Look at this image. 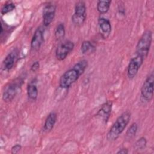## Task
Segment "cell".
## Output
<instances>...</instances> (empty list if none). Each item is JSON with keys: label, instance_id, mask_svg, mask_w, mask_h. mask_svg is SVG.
Returning a JSON list of instances; mask_svg holds the SVG:
<instances>
[{"label": "cell", "instance_id": "6da1fadb", "mask_svg": "<svg viewBox=\"0 0 154 154\" xmlns=\"http://www.w3.org/2000/svg\"><path fill=\"white\" fill-rule=\"evenodd\" d=\"M88 66L86 60H82L76 63L71 69L65 72L60 77L59 85L62 88H68L83 74Z\"/></svg>", "mask_w": 154, "mask_h": 154}, {"label": "cell", "instance_id": "7a4b0ae2", "mask_svg": "<svg viewBox=\"0 0 154 154\" xmlns=\"http://www.w3.org/2000/svg\"><path fill=\"white\" fill-rule=\"evenodd\" d=\"M131 116L129 111H125L117 117L107 133L106 138L108 141H113L119 138L128 125Z\"/></svg>", "mask_w": 154, "mask_h": 154}, {"label": "cell", "instance_id": "3957f363", "mask_svg": "<svg viewBox=\"0 0 154 154\" xmlns=\"http://www.w3.org/2000/svg\"><path fill=\"white\" fill-rule=\"evenodd\" d=\"M152 42V32L150 30L145 31L137 42L135 49L136 55L145 59L149 54Z\"/></svg>", "mask_w": 154, "mask_h": 154}, {"label": "cell", "instance_id": "277c9868", "mask_svg": "<svg viewBox=\"0 0 154 154\" xmlns=\"http://www.w3.org/2000/svg\"><path fill=\"white\" fill-rule=\"evenodd\" d=\"M23 80L20 78H17L9 82L5 87L2 93V99L4 102H8L11 101L16 96L19 88L21 87Z\"/></svg>", "mask_w": 154, "mask_h": 154}, {"label": "cell", "instance_id": "5b68a950", "mask_svg": "<svg viewBox=\"0 0 154 154\" xmlns=\"http://www.w3.org/2000/svg\"><path fill=\"white\" fill-rule=\"evenodd\" d=\"M85 3L82 1H78L75 5V12L72 16L73 24L77 26L82 25L86 19Z\"/></svg>", "mask_w": 154, "mask_h": 154}, {"label": "cell", "instance_id": "8992f818", "mask_svg": "<svg viewBox=\"0 0 154 154\" xmlns=\"http://www.w3.org/2000/svg\"><path fill=\"white\" fill-rule=\"evenodd\" d=\"M154 74L152 72L143 82L141 88V97L147 102H150L153 96Z\"/></svg>", "mask_w": 154, "mask_h": 154}, {"label": "cell", "instance_id": "52a82bcc", "mask_svg": "<svg viewBox=\"0 0 154 154\" xmlns=\"http://www.w3.org/2000/svg\"><path fill=\"white\" fill-rule=\"evenodd\" d=\"M75 45L70 40H66L60 44L55 50V57L59 61H63L66 58L68 55L73 51Z\"/></svg>", "mask_w": 154, "mask_h": 154}, {"label": "cell", "instance_id": "ba28073f", "mask_svg": "<svg viewBox=\"0 0 154 154\" xmlns=\"http://www.w3.org/2000/svg\"><path fill=\"white\" fill-rule=\"evenodd\" d=\"M144 60L143 57L137 55L130 60L127 70V75L129 79H132L135 77Z\"/></svg>", "mask_w": 154, "mask_h": 154}, {"label": "cell", "instance_id": "9c48e42d", "mask_svg": "<svg viewBox=\"0 0 154 154\" xmlns=\"http://www.w3.org/2000/svg\"><path fill=\"white\" fill-rule=\"evenodd\" d=\"M56 6L52 4L46 5L43 10V23L45 26H48L54 20L55 16Z\"/></svg>", "mask_w": 154, "mask_h": 154}, {"label": "cell", "instance_id": "30bf717a", "mask_svg": "<svg viewBox=\"0 0 154 154\" xmlns=\"http://www.w3.org/2000/svg\"><path fill=\"white\" fill-rule=\"evenodd\" d=\"M44 42V28L42 26L38 27L35 31L31 41V48L34 51L39 49Z\"/></svg>", "mask_w": 154, "mask_h": 154}, {"label": "cell", "instance_id": "8fae6325", "mask_svg": "<svg viewBox=\"0 0 154 154\" xmlns=\"http://www.w3.org/2000/svg\"><path fill=\"white\" fill-rule=\"evenodd\" d=\"M99 30L102 38L106 39L111 32V25L110 21L105 17H100L97 20Z\"/></svg>", "mask_w": 154, "mask_h": 154}, {"label": "cell", "instance_id": "7c38bea8", "mask_svg": "<svg viewBox=\"0 0 154 154\" xmlns=\"http://www.w3.org/2000/svg\"><path fill=\"white\" fill-rule=\"evenodd\" d=\"M112 106V102L111 101L108 100L106 102L102 105V106L97 112L96 117H98L99 119L102 120L105 123H106L111 115Z\"/></svg>", "mask_w": 154, "mask_h": 154}, {"label": "cell", "instance_id": "4fadbf2b", "mask_svg": "<svg viewBox=\"0 0 154 154\" xmlns=\"http://www.w3.org/2000/svg\"><path fill=\"white\" fill-rule=\"evenodd\" d=\"M17 55L18 52L16 50H13L8 54L2 62V67L4 70L9 71L13 67L17 58Z\"/></svg>", "mask_w": 154, "mask_h": 154}, {"label": "cell", "instance_id": "5bb4252c", "mask_svg": "<svg viewBox=\"0 0 154 154\" xmlns=\"http://www.w3.org/2000/svg\"><path fill=\"white\" fill-rule=\"evenodd\" d=\"M57 115L55 112H50L45 120L44 123V130L46 132L51 131L54 127V125L57 122Z\"/></svg>", "mask_w": 154, "mask_h": 154}, {"label": "cell", "instance_id": "9a60e30c", "mask_svg": "<svg viewBox=\"0 0 154 154\" xmlns=\"http://www.w3.org/2000/svg\"><path fill=\"white\" fill-rule=\"evenodd\" d=\"M38 94V91L36 84L33 82H31L29 84H28L27 86V96L28 98L30 100L34 101L37 99Z\"/></svg>", "mask_w": 154, "mask_h": 154}, {"label": "cell", "instance_id": "2e32d148", "mask_svg": "<svg viewBox=\"0 0 154 154\" xmlns=\"http://www.w3.org/2000/svg\"><path fill=\"white\" fill-rule=\"evenodd\" d=\"M96 48L93 44L88 40L84 41L81 46V51L83 54H90L95 51Z\"/></svg>", "mask_w": 154, "mask_h": 154}, {"label": "cell", "instance_id": "e0dca14e", "mask_svg": "<svg viewBox=\"0 0 154 154\" xmlns=\"http://www.w3.org/2000/svg\"><path fill=\"white\" fill-rule=\"evenodd\" d=\"M111 1H98L97 2V10L100 14H105L109 9Z\"/></svg>", "mask_w": 154, "mask_h": 154}, {"label": "cell", "instance_id": "ac0fdd59", "mask_svg": "<svg viewBox=\"0 0 154 154\" xmlns=\"http://www.w3.org/2000/svg\"><path fill=\"white\" fill-rule=\"evenodd\" d=\"M65 27L63 23H59L55 27L54 35L57 40H62L65 36Z\"/></svg>", "mask_w": 154, "mask_h": 154}, {"label": "cell", "instance_id": "d6986e66", "mask_svg": "<svg viewBox=\"0 0 154 154\" xmlns=\"http://www.w3.org/2000/svg\"><path fill=\"white\" fill-rule=\"evenodd\" d=\"M138 130V125L136 123H133L128 129L126 132V138L128 140L135 137Z\"/></svg>", "mask_w": 154, "mask_h": 154}, {"label": "cell", "instance_id": "ffe728a7", "mask_svg": "<svg viewBox=\"0 0 154 154\" xmlns=\"http://www.w3.org/2000/svg\"><path fill=\"white\" fill-rule=\"evenodd\" d=\"M15 8H16L15 4H14L13 2H8V3L4 4L3 5V7H2L1 13L2 15H4V14L14 10L15 9Z\"/></svg>", "mask_w": 154, "mask_h": 154}, {"label": "cell", "instance_id": "44dd1931", "mask_svg": "<svg viewBox=\"0 0 154 154\" xmlns=\"http://www.w3.org/2000/svg\"><path fill=\"white\" fill-rule=\"evenodd\" d=\"M147 144L146 138L144 137L140 138L135 143L134 147L136 150H143L144 149Z\"/></svg>", "mask_w": 154, "mask_h": 154}, {"label": "cell", "instance_id": "7402d4cb", "mask_svg": "<svg viewBox=\"0 0 154 154\" xmlns=\"http://www.w3.org/2000/svg\"><path fill=\"white\" fill-rule=\"evenodd\" d=\"M22 149V146L20 144H16L14 145L11 149V154H16L18 153Z\"/></svg>", "mask_w": 154, "mask_h": 154}, {"label": "cell", "instance_id": "603a6c76", "mask_svg": "<svg viewBox=\"0 0 154 154\" xmlns=\"http://www.w3.org/2000/svg\"><path fill=\"white\" fill-rule=\"evenodd\" d=\"M39 68H40V63L38 61H34L32 64L30 69H31V72H35L39 69Z\"/></svg>", "mask_w": 154, "mask_h": 154}, {"label": "cell", "instance_id": "cb8c5ba5", "mask_svg": "<svg viewBox=\"0 0 154 154\" xmlns=\"http://www.w3.org/2000/svg\"><path fill=\"white\" fill-rule=\"evenodd\" d=\"M128 150L126 148H122L117 152V154H128Z\"/></svg>", "mask_w": 154, "mask_h": 154}]
</instances>
